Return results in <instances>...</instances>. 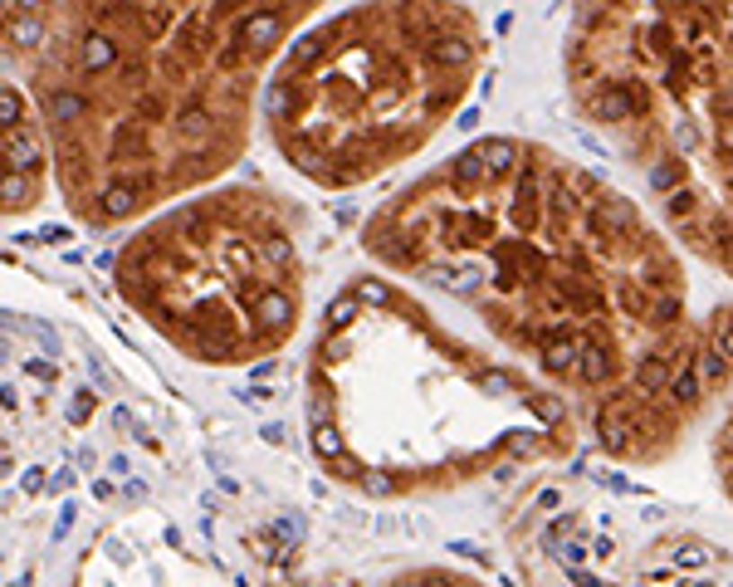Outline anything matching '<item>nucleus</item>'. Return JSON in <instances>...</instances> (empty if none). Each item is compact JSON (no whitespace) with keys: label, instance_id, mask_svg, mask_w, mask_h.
Masks as SVG:
<instances>
[{"label":"nucleus","instance_id":"f257e3e1","mask_svg":"<svg viewBox=\"0 0 733 587\" xmlns=\"http://www.w3.org/2000/svg\"><path fill=\"white\" fill-rule=\"evenodd\" d=\"M577 113L646 172L690 250L733 236V5H596L568 40Z\"/></svg>","mask_w":733,"mask_h":587},{"label":"nucleus","instance_id":"f03ea898","mask_svg":"<svg viewBox=\"0 0 733 587\" xmlns=\"http://www.w3.org/2000/svg\"><path fill=\"white\" fill-rule=\"evenodd\" d=\"M714 470H719L724 494L733 500V412L724 416V426H719V436H714Z\"/></svg>","mask_w":733,"mask_h":587},{"label":"nucleus","instance_id":"20e7f679","mask_svg":"<svg viewBox=\"0 0 733 587\" xmlns=\"http://www.w3.org/2000/svg\"><path fill=\"white\" fill-rule=\"evenodd\" d=\"M396 587H426V578H406V583H396Z\"/></svg>","mask_w":733,"mask_h":587},{"label":"nucleus","instance_id":"7ed1b4c3","mask_svg":"<svg viewBox=\"0 0 733 587\" xmlns=\"http://www.w3.org/2000/svg\"><path fill=\"white\" fill-rule=\"evenodd\" d=\"M426 587H455L450 578H436V573H430V578H426Z\"/></svg>","mask_w":733,"mask_h":587}]
</instances>
